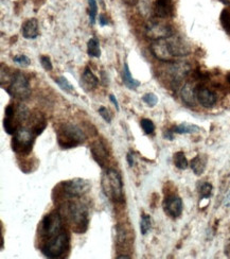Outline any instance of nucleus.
<instances>
[{
	"instance_id": "1",
	"label": "nucleus",
	"mask_w": 230,
	"mask_h": 259,
	"mask_svg": "<svg viewBox=\"0 0 230 259\" xmlns=\"http://www.w3.org/2000/svg\"><path fill=\"white\" fill-rule=\"evenodd\" d=\"M102 189L105 196L115 203H123V183L121 176L115 169H107L102 177Z\"/></svg>"
},
{
	"instance_id": "2",
	"label": "nucleus",
	"mask_w": 230,
	"mask_h": 259,
	"mask_svg": "<svg viewBox=\"0 0 230 259\" xmlns=\"http://www.w3.org/2000/svg\"><path fill=\"white\" fill-rule=\"evenodd\" d=\"M65 215L75 233H84L88 228V211L80 202H69L65 208Z\"/></svg>"
},
{
	"instance_id": "3",
	"label": "nucleus",
	"mask_w": 230,
	"mask_h": 259,
	"mask_svg": "<svg viewBox=\"0 0 230 259\" xmlns=\"http://www.w3.org/2000/svg\"><path fill=\"white\" fill-rule=\"evenodd\" d=\"M86 136L80 127L65 123L58 130V143L62 149L78 147L85 142Z\"/></svg>"
},
{
	"instance_id": "4",
	"label": "nucleus",
	"mask_w": 230,
	"mask_h": 259,
	"mask_svg": "<svg viewBox=\"0 0 230 259\" xmlns=\"http://www.w3.org/2000/svg\"><path fill=\"white\" fill-rule=\"evenodd\" d=\"M35 137L30 128L19 127L12 138V150L17 154L28 155L32 151Z\"/></svg>"
},
{
	"instance_id": "5",
	"label": "nucleus",
	"mask_w": 230,
	"mask_h": 259,
	"mask_svg": "<svg viewBox=\"0 0 230 259\" xmlns=\"http://www.w3.org/2000/svg\"><path fill=\"white\" fill-rule=\"evenodd\" d=\"M69 244V237L66 232H62L59 235L48 239L41 247V252L48 258L61 257Z\"/></svg>"
},
{
	"instance_id": "6",
	"label": "nucleus",
	"mask_w": 230,
	"mask_h": 259,
	"mask_svg": "<svg viewBox=\"0 0 230 259\" xmlns=\"http://www.w3.org/2000/svg\"><path fill=\"white\" fill-rule=\"evenodd\" d=\"M7 92L14 97V98L19 100H26L29 98L31 90L26 75L21 72H16L13 74L9 82V88L7 89Z\"/></svg>"
},
{
	"instance_id": "7",
	"label": "nucleus",
	"mask_w": 230,
	"mask_h": 259,
	"mask_svg": "<svg viewBox=\"0 0 230 259\" xmlns=\"http://www.w3.org/2000/svg\"><path fill=\"white\" fill-rule=\"evenodd\" d=\"M40 236L45 239H50L52 237L63 232V220L58 211H52L42 219L39 228Z\"/></svg>"
},
{
	"instance_id": "8",
	"label": "nucleus",
	"mask_w": 230,
	"mask_h": 259,
	"mask_svg": "<svg viewBox=\"0 0 230 259\" xmlns=\"http://www.w3.org/2000/svg\"><path fill=\"white\" fill-rule=\"evenodd\" d=\"M63 192L68 198H79L84 196L91 188V183L88 180L76 178L61 183Z\"/></svg>"
},
{
	"instance_id": "9",
	"label": "nucleus",
	"mask_w": 230,
	"mask_h": 259,
	"mask_svg": "<svg viewBox=\"0 0 230 259\" xmlns=\"http://www.w3.org/2000/svg\"><path fill=\"white\" fill-rule=\"evenodd\" d=\"M147 36L152 40L167 39L173 35L172 28L169 25L159 23V21H151L147 26Z\"/></svg>"
},
{
	"instance_id": "10",
	"label": "nucleus",
	"mask_w": 230,
	"mask_h": 259,
	"mask_svg": "<svg viewBox=\"0 0 230 259\" xmlns=\"http://www.w3.org/2000/svg\"><path fill=\"white\" fill-rule=\"evenodd\" d=\"M170 51L174 58L186 57L190 53V46L187 41L178 35H172L167 38Z\"/></svg>"
},
{
	"instance_id": "11",
	"label": "nucleus",
	"mask_w": 230,
	"mask_h": 259,
	"mask_svg": "<svg viewBox=\"0 0 230 259\" xmlns=\"http://www.w3.org/2000/svg\"><path fill=\"white\" fill-rule=\"evenodd\" d=\"M151 52L157 60L162 62H172L174 57L170 51L167 39L153 40L151 44Z\"/></svg>"
},
{
	"instance_id": "12",
	"label": "nucleus",
	"mask_w": 230,
	"mask_h": 259,
	"mask_svg": "<svg viewBox=\"0 0 230 259\" xmlns=\"http://www.w3.org/2000/svg\"><path fill=\"white\" fill-rule=\"evenodd\" d=\"M163 208L170 217L172 218H178L182 212V201L177 196H170L166 198L163 202Z\"/></svg>"
},
{
	"instance_id": "13",
	"label": "nucleus",
	"mask_w": 230,
	"mask_h": 259,
	"mask_svg": "<svg viewBox=\"0 0 230 259\" xmlns=\"http://www.w3.org/2000/svg\"><path fill=\"white\" fill-rule=\"evenodd\" d=\"M195 94L197 102L206 109H210L216 103V96L210 90L206 88H197L195 89Z\"/></svg>"
},
{
	"instance_id": "14",
	"label": "nucleus",
	"mask_w": 230,
	"mask_h": 259,
	"mask_svg": "<svg viewBox=\"0 0 230 259\" xmlns=\"http://www.w3.org/2000/svg\"><path fill=\"white\" fill-rule=\"evenodd\" d=\"M90 151L94 159L97 161V164L103 168L108 158V152L105 146L101 142H96L91 145Z\"/></svg>"
},
{
	"instance_id": "15",
	"label": "nucleus",
	"mask_w": 230,
	"mask_h": 259,
	"mask_svg": "<svg viewBox=\"0 0 230 259\" xmlns=\"http://www.w3.org/2000/svg\"><path fill=\"white\" fill-rule=\"evenodd\" d=\"M155 14L160 18H168L173 16L174 5L173 0H156L155 2Z\"/></svg>"
},
{
	"instance_id": "16",
	"label": "nucleus",
	"mask_w": 230,
	"mask_h": 259,
	"mask_svg": "<svg viewBox=\"0 0 230 259\" xmlns=\"http://www.w3.org/2000/svg\"><path fill=\"white\" fill-rule=\"evenodd\" d=\"M21 33L27 39H34L38 36V23L35 18L27 20L21 28Z\"/></svg>"
},
{
	"instance_id": "17",
	"label": "nucleus",
	"mask_w": 230,
	"mask_h": 259,
	"mask_svg": "<svg viewBox=\"0 0 230 259\" xmlns=\"http://www.w3.org/2000/svg\"><path fill=\"white\" fill-rule=\"evenodd\" d=\"M189 70H190L189 65L185 63H173L172 66L170 67L172 78L176 82H179L183 77H186L187 73L189 72Z\"/></svg>"
},
{
	"instance_id": "18",
	"label": "nucleus",
	"mask_w": 230,
	"mask_h": 259,
	"mask_svg": "<svg viewBox=\"0 0 230 259\" xmlns=\"http://www.w3.org/2000/svg\"><path fill=\"white\" fill-rule=\"evenodd\" d=\"M82 84L87 91L95 90L99 84L98 78L89 68H86L82 74Z\"/></svg>"
},
{
	"instance_id": "19",
	"label": "nucleus",
	"mask_w": 230,
	"mask_h": 259,
	"mask_svg": "<svg viewBox=\"0 0 230 259\" xmlns=\"http://www.w3.org/2000/svg\"><path fill=\"white\" fill-rule=\"evenodd\" d=\"M180 94H181V99L186 104L189 106H193L195 104L196 94H195V89L193 88L192 84L190 83L185 84Z\"/></svg>"
},
{
	"instance_id": "20",
	"label": "nucleus",
	"mask_w": 230,
	"mask_h": 259,
	"mask_svg": "<svg viewBox=\"0 0 230 259\" xmlns=\"http://www.w3.org/2000/svg\"><path fill=\"white\" fill-rule=\"evenodd\" d=\"M46 125L47 123H46L45 118H43L40 114H36L35 116H33V119H30V130L36 136H38L43 132Z\"/></svg>"
},
{
	"instance_id": "21",
	"label": "nucleus",
	"mask_w": 230,
	"mask_h": 259,
	"mask_svg": "<svg viewBox=\"0 0 230 259\" xmlns=\"http://www.w3.org/2000/svg\"><path fill=\"white\" fill-rule=\"evenodd\" d=\"M122 80H123L124 85L129 90L135 91L137 88H139V86H140V82L135 80L133 77H131V73H130L129 68H128V65L126 63L124 64V66H123Z\"/></svg>"
},
{
	"instance_id": "22",
	"label": "nucleus",
	"mask_w": 230,
	"mask_h": 259,
	"mask_svg": "<svg viewBox=\"0 0 230 259\" xmlns=\"http://www.w3.org/2000/svg\"><path fill=\"white\" fill-rule=\"evenodd\" d=\"M201 131V127L199 125H194L190 123H181L173 127V132L177 134H193Z\"/></svg>"
},
{
	"instance_id": "23",
	"label": "nucleus",
	"mask_w": 230,
	"mask_h": 259,
	"mask_svg": "<svg viewBox=\"0 0 230 259\" xmlns=\"http://www.w3.org/2000/svg\"><path fill=\"white\" fill-rule=\"evenodd\" d=\"M191 169L196 176L203 175L206 169V159L202 155H196L191 160Z\"/></svg>"
},
{
	"instance_id": "24",
	"label": "nucleus",
	"mask_w": 230,
	"mask_h": 259,
	"mask_svg": "<svg viewBox=\"0 0 230 259\" xmlns=\"http://www.w3.org/2000/svg\"><path fill=\"white\" fill-rule=\"evenodd\" d=\"M87 53L93 58L99 59L101 57V49L100 44L97 38H90L87 42Z\"/></svg>"
},
{
	"instance_id": "25",
	"label": "nucleus",
	"mask_w": 230,
	"mask_h": 259,
	"mask_svg": "<svg viewBox=\"0 0 230 259\" xmlns=\"http://www.w3.org/2000/svg\"><path fill=\"white\" fill-rule=\"evenodd\" d=\"M173 160H174V165L176 166L178 169L180 170H186L188 168V159L186 157L185 153L179 151V152H176L173 156Z\"/></svg>"
},
{
	"instance_id": "26",
	"label": "nucleus",
	"mask_w": 230,
	"mask_h": 259,
	"mask_svg": "<svg viewBox=\"0 0 230 259\" xmlns=\"http://www.w3.org/2000/svg\"><path fill=\"white\" fill-rule=\"evenodd\" d=\"M213 186L208 182H202L199 185V192L201 194L202 200H209L212 196Z\"/></svg>"
},
{
	"instance_id": "27",
	"label": "nucleus",
	"mask_w": 230,
	"mask_h": 259,
	"mask_svg": "<svg viewBox=\"0 0 230 259\" xmlns=\"http://www.w3.org/2000/svg\"><path fill=\"white\" fill-rule=\"evenodd\" d=\"M17 121H15L13 119V117H5V120H4V126H5V131L9 134V135H14L17 130L19 128L17 125Z\"/></svg>"
},
{
	"instance_id": "28",
	"label": "nucleus",
	"mask_w": 230,
	"mask_h": 259,
	"mask_svg": "<svg viewBox=\"0 0 230 259\" xmlns=\"http://www.w3.org/2000/svg\"><path fill=\"white\" fill-rule=\"evenodd\" d=\"M152 228V219L149 214H142L140 221V233L141 235H147Z\"/></svg>"
},
{
	"instance_id": "29",
	"label": "nucleus",
	"mask_w": 230,
	"mask_h": 259,
	"mask_svg": "<svg viewBox=\"0 0 230 259\" xmlns=\"http://www.w3.org/2000/svg\"><path fill=\"white\" fill-rule=\"evenodd\" d=\"M56 83L60 86V89L63 90L64 92L68 93L70 95H72L74 93L73 86L71 85V83L67 79H66L65 77H60V78L56 79Z\"/></svg>"
},
{
	"instance_id": "30",
	"label": "nucleus",
	"mask_w": 230,
	"mask_h": 259,
	"mask_svg": "<svg viewBox=\"0 0 230 259\" xmlns=\"http://www.w3.org/2000/svg\"><path fill=\"white\" fill-rule=\"evenodd\" d=\"M140 124H141L142 130H144L145 133L147 135H151V134L154 133V131H155V124L153 123V121H151L150 119H147V118H145V119L141 120Z\"/></svg>"
},
{
	"instance_id": "31",
	"label": "nucleus",
	"mask_w": 230,
	"mask_h": 259,
	"mask_svg": "<svg viewBox=\"0 0 230 259\" xmlns=\"http://www.w3.org/2000/svg\"><path fill=\"white\" fill-rule=\"evenodd\" d=\"M88 5H89V19H90V24L95 25L96 24V17H97V14H98L97 0H88Z\"/></svg>"
},
{
	"instance_id": "32",
	"label": "nucleus",
	"mask_w": 230,
	"mask_h": 259,
	"mask_svg": "<svg viewBox=\"0 0 230 259\" xmlns=\"http://www.w3.org/2000/svg\"><path fill=\"white\" fill-rule=\"evenodd\" d=\"M142 100H144V102L150 107H154L158 102L157 96L155 94H153V93L146 94L144 97H142Z\"/></svg>"
},
{
	"instance_id": "33",
	"label": "nucleus",
	"mask_w": 230,
	"mask_h": 259,
	"mask_svg": "<svg viewBox=\"0 0 230 259\" xmlns=\"http://www.w3.org/2000/svg\"><path fill=\"white\" fill-rule=\"evenodd\" d=\"M221 24L226 30L227 33H230V12L228 10H224L221 14Z\"/></svg>"
},
{
	"instance_id": "34",
	"label": "nucleus",
	"mask_w": 230,
	"mask_h": 259,
	"mask_svg": "<svg viewBox=\"0 0 230 259\" xmlns=\"http://www.w3.org/2000/svg\"><path fill=\"white\" fill-rule=\"evenodd\" d=\"M13 61L15 63H17L18 65H20V66L23 67H27L29 66V65L31 64V61L30 59L27 57V56H24V55H18V56H15Z\"/></svg>"
},
{
	"instance_id": "35",
	"label": "nucleus",
	"mask_w": 230,
	"mask_h": 259,
	"mask_svg": "<svg viewBox=\"0 0 230 259\" xmlns=\"http://www.w3.org/2000/svg\"><path fill=\"white\" fill-rule=\"evenodd\" d=\"M39 61H40V64H41L42 68L45 69L46 71H51V70H52V68H53L52 63H51V61H50V59H49L48 57L41 56V57L39 58Z\"/></svg>"
},
{
	"instance_id": "36",
	"label": "nucleus",
	"mask_w": 230,
	"mask_h": 259,
	"mask_svg": "<svg viewBox=\"0 0 230 259\" xmlns=\"http://www.w3.org/2000/svg\"><path fill=\"white\" fill-rule=\"evenodd\" d=\"M98 112H99V114L101 115V117L103 118V119H104L107 123H111V122H112V116H111V114H109V112H108V110L106 109V107H104V106L99 107Z\"/></svg>"
},
{
	"instance_id": "37",
	"label": "nucleus",
	"mask_w": 230,
	"mask_h": 259,
	"mask_svg": "<svg viewBox=\"0 0 230 259\" xmlns=\"http://www.w3.org/2000/svg\"><path fill=\"white\" fill-rule=\"evenodd\" d=\"M6 116L7 117H14L15 115V109L14 106L12 104H9L7 107H6Z\"/></svg>"
},
{
	"instance_id": "38",
	"label": "nucleus",
	"mask_w": 230,
	"mask_h": 259,
	"mask_svg": "<svg viewBox=\"0 0 230 259\" xmlns=\"http://www.w3.org/2000/svg\"><path fill=\"white\" fill-rule=\"evenodd\" d=\"M126 159H127V163L129 167H133L135 165V161H134V157H133V153L128 152L126 155Z\"/></svg>"
},
{
	"instance_id": "39",
	"label": "nucleus",
	"mask_w": 230,
	"mask_h": 259,
	"mask_svg": "<svg viewBox=\"0 0 230 259\" xmlns=\"http://www.w3.org/2000/svg\"><path fill=\"white\" fill-rule=\"evenodd\" d=\"M99 24H100L102 27L106 26L108 24V20H107V17H105L103 14L99 15Z\"/></svg>"
},
{
	"instance_id": "40",
	"label": "nucleus",
	"mask_w": 230,
	"mask_h": 259,
	"mask_svg": "<svg viewBox=\"0 0 230 259\" xmlns=\"http://www.w3.org/2000/svg\"><path fill=\"white\" fill-rule=\"evenodd\" d=\"M109 99H111V101L113 102V104L116 106V110L119 111V103H118V100H117L116 97H115L114 95H111V96H109Z\"/></svg>"
},
{
	"instance_id": "41",
	"label": "nucleus",
	"mask_w": 230,
	"mask_h": 259,
	"mask_svg": "<svg viewBox=\"0 0 230 259\" xmlns=\"http://www.w3.org/2000/svg\"><path fill=\"white\" fill-rule=\"evenodd\" d=\"M224 206L225 207H230V191L228 192V194L224 199Z\"/></svg>"
},
{
	"instance_id": "42",
	"label": "nucleus",
	"mask_w": 230,
	"mask_h": 259,
	"mask_svg": "<svg viewBox=\"0 0 230 259\" xmlns=\"http://www.w3.org/2000/svg\"><path fill=\"white\" fill-rule=\"evenodd\" d=\"M173 130H172V131H168L167 133H164V138H166V139H169V140H173L174 139V136H173Z\"/></svg>"
},
{
	"instance_id": "43",
	"label": "nucleus",
	"mask_w": 230,
	"mask_h": 259,
	"mask_svg": "<svg viewBox=\"0 0 230 259\" xmlns=\"http://www.w3.org/2000/svg\"><path fill=\"white\" fill-rule=\"evenodd\" d=\"M123 2L128 6H134L136 4V0H123Z\"/></svg>"
},
{
	"instance_id": "44",
	"label": "nucleus",
	"mask_w": 230,
	"mask_h": 259,
	"mask_svg": "<svg viewBox=\"0 0 230 259\" xmlns=\"http://www.w3.org/2000/svg\"><path fill=\"white\" fill-rule=\"evenodd\" d=\"M130 256L127 255H121V256H117V259H129Z\"/></svg>"
},
{
	"instance_id": "45",
	"label": "nucleus",
	"mask_w": 230,
	"mask_h": 259,
	"mask_svg": "<svg viewBox=\"0 0 230 259\" xmlns=\"http://www.w3.org/2000/svg\"><path fill=\"white\" fill-rule=\"evenodd\" d=\"M221 2L225 5H229L230 6V0H221Z\"/></svg>"
},
{
	"instance_id": "46",
	"label": "nucleus",
	"mask_w": 230,
	"mask_h": 259,
	"mask_svg": "<svg viewBox=\"0 0 230 259\" xmlns=\"http://www.w3.org/2000/svg\"><path fill=\"white\" fill-rule=\"evenodd\" d=\"M227 81L230 83V73L227 75Z\"/></svg>"
},
{
	"instance_id": "47",
	"label": "nucleus",
	"mask_w": 230,
	"mask_h": 259,
	"mask_svg": "<svg viewBox=\"0 0 230 259\" xmlns=\"http://www.w3.org/2000/svg\"><path fill=\"white\" fill-rule=\"evenodd\" d=\"M229 34H230V33H229Z\"/></svg>"
}]
</instances>
